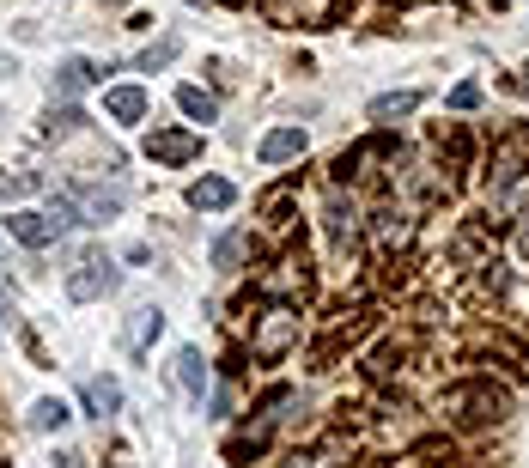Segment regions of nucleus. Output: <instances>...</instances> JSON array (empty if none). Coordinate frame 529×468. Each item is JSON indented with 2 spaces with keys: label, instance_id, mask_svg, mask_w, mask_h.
<instances>
[{
  "label": "nucleus",
  "instance_id": "a211bd4d",
  "mask_svg": "<svg viewBox=\"0 0 529 468\" xmlns=\"http://www.w3.org/2000/svg\"><path fill=\"white\" fill-rule=\"evenodd\" d=\"M171 55H177V37H165V43H153V49H146V55H140V73H153V67H165Z\"/></svg>",
  "mask_w": 529,
  "mask_h": 468
},
{
  "label": "nucleus",
  "instance_id": "ddd939ff",
  "mask_svg": "<svg viewBox=\"0 0 529 468\" xmlns=\"http://www.w3.org/2000/svg\"><path fill=\"white\" fill-rule=\"evenodd\" d=\"M250 256V238H244V231H225V238L213 244V268H238Z\"/></svg>",
  "mask_w": 529,
  "mask_h": 468
},
{
  "label": "nucleus",
  "instance_id": "f3484780",
  "mask_svg": "<svg viewBox=\"0 0 529 468\" xmlns=\"http://www.w3.org/2000/svg\"><path fill=\"white\" fill-rule=\"evenodd\" d=\"M31 189H37V177H25V171L7 177V171H0V201H19V195H31Z\"/></svg>",
  "mask_w": 529,
  "mask_h": 468
},
{
  "label": "nucleus",
  "instance_id": "0eeeda50",
  "mask_svg": "<svg viewBox=\"0 0 529 468\" xmlns=\"http://www.w3.org/2000/svg\"><path fill=\"white\" fill-rule=\"evenodd\" d=\"M104 110H110V116H116V122H140V116H146V110H153V98H146V92H140V86H116V92H110V98H104Z\"/></svg>",
  "mask_w": 529,
  "mask_h": 468
},
{
  "label": "nucleus",
  "instance_id": "9d476101",
  "mask_svg": "<svg viewBox=\"0 0 529 468\" xmlns=\"http://www.w3.org/2000/svg\"><path fill=\"white\" fill-rule=\"evenodd\" d=\"M450 408H457L463 426H481L487 408H499V396H487V389H463V396H450Z\"/></svg>",
  "mask_w": 529,
  "mask_h": 468
},
{
  "label": "nucleus",
  "instance_id": "f8f14e48",
  "mask_svg": "<svg viewBox=\"0 0 529 468\" xmlns=\"http://www.w3.org/2000/svg\"><path fill=\"white\" fill-rule=\"evenodd\" d=\"M177 383L189 389V396H201V389H207V359H201L195 347H183V353H177Z\"/></svg>",
  "mask_w": 529,
  "mask_h": 468
},
{
  "label": "nucleus",
  "instance_id": "1a4fd4ad",
  "mask_svg": "<svg viewBox=\"0 0 529 468\" xmlns=\"http://www.w3.org/2000/svg\"><path fill=\"white\" fill-rule=\"evenodd\" d=\"M80 396H86V408L104 420V414H116V408H122V383H116V377H86Z\"/></svg>",
  "mask_w": 529,
  "mask_h": 468
},
{
  "label": "nucleus",
  "instance_id": "6e6552de",
  "mask_svg": "<svg viewBox=\"0 0 529 468\" xmlns=\"http://www.w3.org/2000/svg\"><path fill=\"white\" fill-rule=\"evenodd\" d=\"M98 80V73H92V61H80V55H67L61 67H55V98H73V92H86Z\"/></svg>",
  "mask_w": 529,
  "mask_h": 468
},
{
  "label": "nucleus",
  "instance_id": "7ed1b4c3",
  "mask_svg": "<svg viewBox=\"0 0 529 468\" xmlns=\"http://www.w3.org/2000/svg\"><path fill=\"white\" fill-rule=\"evenodd\" d=\"M256 159H262V165H292V159H305V128H274V134H262Z\"/></svg>",
  "mask_w": 529,
  "mask_h": 468
},
{
  "label": "nucleus",
  "instance_id": "2eb2a0df",
  "mask_svg": "<svg viewBox=\"0 0 529 468\" xmlns=\"http://www.w3.org/2000/svg\"><path fill=\"white\" fill-rule=\"evenodd\" d=\"M177 104H183V116H195V122H213V116H219V104H213L201 86H183V92H177Z\"/></svg>",
  "mask_w": 529,
  "mask_h": 468
},
{
  "label": "nucleus",
  "instance_id": "20e7f679",
  "mask_svg": "<svg viewBox=\"0 0 529 468\" xmlns=\"http://www.w3.org/2000/svg\"><path fill=\"white\" fill-rule=\"evenodd\" d=\"M146 152H153V159H165V165H189L195 152H201V134L165 128V134H153V140H146Z\"/></svg>",
  "mask_w": 529,
  "mask_h": 468
},
{
  "label": "nucleus",
  "instance_id": "39448f33",
  "mask_svg": "<svg viewBox=\"0 0 529 468\" xmlns=\"http://www.w3.org/2000/svg\"><path fill=\"white\" fill-rule=\"evenodd\" d=\"M232 201H238V189L225 183V177H201V183L189 189V207H201V213H225Z\"/></svg>",
  "mask_w": 529,
  "mask_h": 468
},
{
  "label": "nucleus",
  "instance_id": "dca6fc26",
  "mask_svg": "<svg viewBox=\"0 0 529 468\" xmlns=\"http://www.w3.org/2000/svg\"><path fill=\"white\" fill-rule=\"evenodd\" d=\"M31 426H37V432H61V426H67V408H61V402H37V408H31Z\"/></svg>",
  "mask_w": 529,
  "mask_h": 468
},
{
  "label": "nucleus",
  "instance_id": "423d86ee",
  "mask_svg": "<svg viewBox=\"0 0 529 468\" xmlns=\"http://www.w3.org/2000/svg\"><path fill=\"white\" fill-rule=\"evenodd\" d=\"M292 329H298V317H292V310H274V317L262 323V335H256V353H262V359H274V353H286V341H292Z\"/></svg>",
  "mask_w": 529,
  "mask_h": 468
},
{
  "label": "nucleus",
  "instance_id": "aec40b11",
  "mask_svg": "<svg viewBox=\"0 0 529 468\" xmlns=\"http://www.w3.org/2000/svg\"><path fill=\"white\" fill-rule=\"evenodd\" d=\"M0 317H7V323H13V298H7V292H0Z\"/></svg>",
  "mask_w": 529,
  "mask_h": 468
},
{
  "label": "nucleus",
  "instance_id": "9b49d317",
  "mask_svg": "<svg viewBox=\"0 0 529 468\" xmlns=\"http://www.w3.org/2000/svg\"><path fill=\"white\" fill-rule=\"evenodd\" d=\"M408 110H420V92H384V98H371V122H396Z\"/></svg>",
  "mask_w": 529,
  "mask_h": 468
},
{
  "label": "nucleus",
  "instance_id": "6ab92c4d",
  "mask_svg": "<svg viewBox=\"0 0 529 468\" xmlns=\"http://www.w3.org/2000/svg\"><path fill=\"white\" fill-rule=\"evenodd\" d=\"M475 104H481V86L475 80H463L457 92H450V110H475Z\"/></svg>",
  "mask_w": 529,
  "mask_h": 468
},
{
  "label": "nucleus",
  "instance_id": "f257e3e1",
  "mask_svg": "<svg viewBox=\"0 0 529 468\" xmlns=\"http://www.w3.org/2000/svg\"><path fill=\"white\" fill-rule=\"evenodd\" d=\"M104 292H116V268H110L104 256H80V262H73V274H67V298L92 304V298H104Z\"/></svg>",
  "mask_w": 529,
  "mask_h": 468
},
{
  "label": "nucleus",
  "instance_id": "412c9836",
  "mask_svg": "<svg viewBox=\"0 0 529 468\" xmlns=\"http://www.w3.org/2000/svg\"><path fill=\"white\" fill-rule=\"evenodd\" d=\"M0 73H19V67H13V55H0Z\"/></svg>",
  "mask_w": 529,
  "mask_h": 468
},
{
  "label": "nucleus",
  "instance_id": "f03ea898",
  "mask_svg": "<svg viewBox=\"0 0 529 468\" xmlns=\"http://www.w3.org/2000/svg\"><path fill=\"white\" fill-rule=\"evenodd\" d=\"M7 231H13L19 244L43 250V244H55V238H61V219H49V213H7Z\"/></svg>",
  "mask_w": 529,
  "mask_h": 468
},
{
  "label": "nucleus",
  "instance_id": "4468645a",
  "mask_svg": "<svg viewBox=\"0 0 529 468\" xmlns=\"http://www.w3.org/2000/svg\"><path fill=\"white\" fill-rule=\"evenodd\" d=\"M159 329H165V317H159V310H134V323H128V347L140 353L146 341H159Z\"/></svg>",
  "mask_w": 529,
  "mask_h": 468
}]
</instances>
